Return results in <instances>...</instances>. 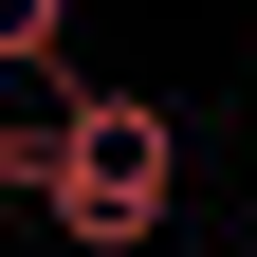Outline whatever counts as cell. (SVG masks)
Returning <instances> with one entry per match:
<instances>
[{"instance_id": "2", "label": "cell", "mask_w": 257, "mask_h": 257, "mask_svg": "<svg viewBox=\"0 0 257 257\" xmlns=\"http://www.w3.org/2000/svg\"><path fill=\"white\" fill-rule=\"evenodd\" d=\"M74 55V0H0V74H55Z\"/></svg>"}, {"instance_id": "1", "label": "cell", "mask_w": 257, "mask_h": 257, "mask_svg": "<svg viewBox=\"0 0 257 257\" xmlns=\"http://www.w3.org/2000/svg\"><path fill=\"white\" fill-rule=\"evenodd\" d=\"M37 202H55L74 257L166 239V202H184V110H147V92H55V166H37Z\"/></svg>"}]
</instances>
